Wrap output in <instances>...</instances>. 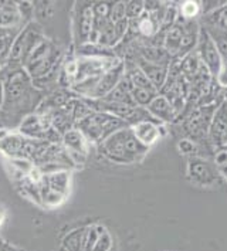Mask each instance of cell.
I'll list each match as a JSON object with an SVG mask.
<instances>
[{
    "label": "cell",
    "mask_w": 227,
    "mask_h": 251,
    "mask_svg": "<svg viewBox=\"0 0 227 251\" xmlns=\"http://www.w3.org/2000/svg\"><path fill=\"white\" fill-rule=\"evenodd\" d=\"M36 93L40 91L33 85V79L27 74L26 70L23 67H16L3 78L1 111L9 114H17L31 109Z\"/></svg>",
    "instance_id": "obj_1"
},
{
    "label": "cell",
    "mask_w": 227,
    "mask_h": 251,
    "mask_svg": "<svg viewBox=\"0 0 227 251\" xmlns=\"http://www.w3.org/2000/svg\"><path fill=\"white\" fill-rule=\"evenodd\" d=\"M61 49L54 41L44 37V40L36 47V50L27 58L23 68L26 70L31 79L58 75L61 70Z\"/></svg>",
    "instance_id": "obj_2"
},
{
    "label": "cell",
    "mask_w": 227,
    "mask_h": 251,
    "mask_svg": "<svg viewBox=\"0 0 227 251\" xmlns=\"http://www.w3.org/2000/svg\"><path fill=\"white\" fill-rule=\"evenodd\" d=\"M43 40H44V34L40 25L34 20L27 23L14 37L9 63H13L17 67L25 66L27 58L31 55V53L36 50V47Z\"/></svg>",
    "instance_id": "obj_3"
},
{
    "label": "cell",
    "mask_w": 227,
    "mask_h": 251,
    "mask_svg": "<svg viewBox=\"0 0 227 251\" xmlns=\"http://www.w3.org/2000/svg\"><path fill=\"white\" fill-rule=\"evenodd\" d=\"M111 118V114L91 111L85 118H82L76 124V128L87 138L88 142H100L102 141V128Z\"/></svg>",
    "instance_id": "obj_4"
},
{
    "label": "cell",
    "mask_w": 227,
    "mask_h": 251,
    "mask_svg": "<svg viewBox=\"0 0 227 251\" xmlns=\"http://www.w3.org/2000/svg\"><path fill=\"white\" fill-rule=\"evenodd\" d=\"M74 9H76V12H74L76 39L80 41V44H84V43H87L90 40L91 31H93V4H90V3H77V4H74Z\"/></svg>",
    "instance_id": "obj_5"
},
{
    "label": "cell",
    "mask_w": 227,
    "mask_h": 251,
    "mask_svg": "<svg viewBox=\"0 0 227 251\" xmlns=\"http://www.w3.org/2000/svg\"><path fill=\"white\" fill-rule=\"evenodd\" d=\"M50 128H51V122L49 117L40 115L37 112H31L22 119L20 126H19V133H22L27 139L44 141L46 132Z\"/></svg>",
    "instance_id": "obj_6"
},
{
    "label": "cell",
    "mask_w": 227,
    "mask_h": 251,
    "mask_svg": "<svg viewBox=\"0 0 227 251\" xmlns=\"http://www.w3.org/2000/svg\"><path fill=\"white\" fill-rule=\"evenodd\" d=\"M124 75H125V64L122 61H118L112 68H109L107 73H104L101 75V78L98 81V85L95 87L91 98H88V100L105 98L108 94L120 84V81L124 78Z\"/></svg>",
    "instance_id": "obj_7"
},
{
    "label": "cell",
    "mask_w": 227,
    "mask_h": 251,
    "mask_svg": "<svg viewBox=\"0 0 227 251\" xmlns=\"http://www.w3.org/2000/svg\"><path fill=\"white\" fill-rule=\"evenodd\" d=\"M199 49H201L202 60L204 61V66L207 67V70L213 75L217 77L220 73V68H222V58H220L217 47L214 44L213 39L210 37V34L207 33V30H202Z\"/></svg>",
    "instance_id": "obj_8"
},
{
    "label": "cell",
    "mask_w": 227,
    "mask_h": 251,
    "mask_svg": "<svg viewBox=\"0 0 227 251\" xmlns=\"http://www.w3.org/2000/svg\"><path fill=\"white\" fill-rule=\"evenodd\" d=\"M210 138L219 151L227 149V104H223L216 112L210 122Z\"/></svg>",
    "instance_id": "obj_9"
},
{
    "label": "cell",
    "mask_w": 227,
    "mask_h": 251,
    "mask_svg": "<svg viewBox=\"0 0 227 251\" xmlns=\"http://www.w3.org/2000/svg\"><path fill=\"white\" fill-rule=\"evenodd\" d=\"M26 139L22 133L0 129V152L9 158H22Z\"/></svg>",
    "instance_id": "obj_10"
},
{
    "label": "cell",
    "mask_w": 227,
    "mask_h": 251,
    "mask_svg": "<svg viewBox=\"0 0 227 251\" xmlns=\"http://www.w3.org/2000/svg\"><path fill=\"white\" fill-rule=\"evenodd\" d=\"M131 129L134 132L135 138L147 148L153 145L160 138L159 125L158 122H153V121H144V122L135 124L131 126Z\"/></svg>",
    "instance_id": "obj_11"
},
{
    "label": "cell",
    "mask_w": 227,
    "mask_h": 251,
    "mask_svg": "<svg viewBox=\"0 0 227 251\" xmlns=\"http://www.w3.org/2000/svg\"><path fill=\"white\" fill-rule=\"evenodd\" d=\"M187 172H189V176L192 177V180H195L201 185H210L216 179L213 168L207 162H203L201 159H195V160L189 162Z\"/></svg>",
    "instance_id": "obj_12"
},
{
    "label": "cell",
    "mask_w": 227,
    "mask_h": 251,
    "mask_svg": "<svg viewBox=\"0 0 227 251\" xmlns=\"http://www.w3.org/2000/svg\"><path fill=\"white\" fill-rule=\"evenodd\" d=\"M148 112L156 119L158 122L163 121V122H171L175 118L176 111L174 109V106L171 104V101L163 97V95H156L151 104L147 106Z\"/></svg>",
    "instance_id": "obj_13"
},
{
    "label": "cell",
    "mask_w": 227,
    "mask_h": 251,
    "mask_svg": "<svg viewBox=\"0 0 227 251\" xmlns=\"http://www.w3.org/2000/svg\"><path fill=\"white\" fill-rule=\"evenodd\" d=\"M61 144L67 151L78 152V153H84V155H87V152H88L87 151L88 141L76 126L61 135Z\"/></svg>",
    "instance_id": "obj_14"
},
{
    "label": "cell",
    "mask_w": 227,
    "mask_h": 251,
    "mask_svg": "<svg viewBox=\"0 0 227 251\" xmlns=\"http://www.w3.org/2000/svg\"><path fill=\"white\" fill-rule=\"evenodd\" d=\"M0 26L3 27H25L22 16L19 13L17 3L0 1Z\"/></svg>",
    "instance_id": "obj_15"
},
{
    "label": "cell",
    "mask_w": 227,
    "mask_h": 251,
    "mask_svg": "<svg viewBox=\"0 0 227 251\" xmlns=\"http://www.w3.org/2000/svg\"><path fill=\"white\" fill-rule=\"evenodd\" d=\"M43 180L47 183V186L61 195L67 196L71 183V171H61V172L51 173V175H43Z\"/></svg>",
    "instance_id": "obj_16"
},
{
    "label": "cell",
    "mask_w": 227,
    "mask_h": 251,
    "mask_svg": "<svg viewBox=\"0 0 227 251\" xmlns=\"http://www.w3.org/2000/svg\"><path fill=\"white\" fill-rule=\"evenodd\" d=\"M139 68L145 73V75L148 77V79L152 82V85L156 88L162 87L166 81V77H168V70L166 67L158 66V64H152V63H148L145 60H141L139 63Z\"/></svg>",
    "instance_id": "obj_17"
},
{
    "label": "cell",
    "mask_w": 227,
    "mask_h": 251,
    "mask_svg": "<svg viewBox=\"0 0 227 251\" xmlns=\"http://www.w3.org/2000/svg\"><path fill=\"white\" fill-rule=\"evenodd\" d=\"M78 57H90V58H114V51L109 47H104L95 43H84L77 46Z\"/></svg>",
    "instance_id": "obj_18"
},
{
    "label": "cell",
    "mask_w": 227,
    "mask_h": 251,
    "mask_svg": "<svg viewBox=\"0 0 227 251\" xmlns=\"http://www.w3.org/2000/svg\"><path fill=\"white\" fill-rule=\"evenodd\" d=\"M84 233L85 227L68 231L61 240V249L66 251H84Z\"/></svg>",
    "instance_id": "obj_19"
},
{
    "label": "cell",
    "mask_w": 227,
    "mask_h": 251,
    "mask_svg": "<svg viewBox=\"0 0 227 251\" xmlns=\"http://www.w3.org/2000/svg\"><path fill=\"white\" fill-rule=\"evenodd\" d=\"M182 41H180V49H179V55H185L192 50L195 46L196 39H198V30L193 23H187L182 26Z\"/></svg>",
    "instance_id": "obj_20"
},
{
    "label": "cell",
    "mask_w": 227,
    "mask_h": 251,
    "mask_svg": "<svg viewBox=\"0 0 227 251\" xmlns=\"http://www.w3.org/2000/svg\"><path fill=\"white\" fill-rule=\"evenodd\" d=\"M182 26L175 25L171 27V30L166 34L165 39V50L169 54H179V49H180V41H182Z\"/></svg>",
    "instance_id": "obj_21"
},
{
    "label": "cell",
    "mask_w": 227,
    "mask_h": 251,
    "mask_svg": "<svg viewBox=\"0 0 227 251\" xmlns=\"http://www.w3.org/2000/svg\"><path fill=\"white\" fill-rule=\"evenodd\" d=\"M126 77L129 78V81H131V84H132L134 88H141V90H147V91L156 93V88L152 85V82L148 79V77L145 75V73H144L139 67L134 68Z\"/></svg>",
    "instance_id": "obj_22"
},
{
    "label": "cell",
    "mask_w": 227,
    "mask_h": 251,
    "mask_svg": "<svg viewBox=\"0 0 227 251\" xmlns=\"http://www.w3.org/2000/svg\"><path fill=\"white\" fill-rule=\"evenodd\" d=\"M136 22V30L142 34V36H147L151 37L156 33L158 26H156V22L153 20V17L151 14H142Z\"/></svg>",
    "instance_id": "obj_23"
},
{
    "label": "cell",
    "mask_w": 227,
    "mask_h": 251,
    "mask_svg": "<svg viewBox=\"0 0 227 251\" xmlns=\"http://www.w3.org/2000/svg\"><path fill=\"white\" fill-rule=\"evenodd\" d=\"M105 230L104 226H88L85 227V233H84V251H93L94 246L97 243V240L100 237V234Z\"/></svg>",
    "instance_id": "obj_24"
},
{
    "label": "cell",
    "mask_w": 227,
    "mask_h": 251,
    "mask_svg": "<svg viewBox=\"0 0 227 251\" xmlns=\"http://www.w3.org/2000/svg\"><path fill=\"white\" fill-rule=\"evenodd\" d=\"M54 7H55V4L50 3V1L34 3V17H36V22L40 25V22H44V20L50 19L54 14Z\"/></svg>",
    "instance_id": "obj_25"
},
{
    "label": "cell",
    "mask_w": 227,
    "mask_h": 251,
    "mask_svg": "<svg viewBox=\"0 0 227 251\" xmlns=\"http://www.w3.org/2000/svg\"><path fill=\"white\" fill-rule=\"evenodd\" d=\"M132 100L136 104V106H148L151 104V101L156 97V93L152 91H147V90H141V88H132L131 91Z\"/></svg>",
    "instance_id": "obj_26"
},
{
    "label": "cell",
    "mask_w": 227,
    "mask_h": 251,
    "mask_svg": "<svg viewBox=\"0 0 227 251\" xmlns=\"http://www.w3.org/2000/svg\"><path fill=\"white\" fill-rule=\"evenodd\" d=\"M126 19V3L125 1H117L111 3V10H109V20L112 23H118L121 20Z\"/></svg>",
    "instance_id": "obj_27"
},
{
    "label": "cell",
    "mask_w": 227,
    "mask_h": 251,
    "mask_svg": "<svg viewBox=\"0 0 227 251\" xmlns=\"http://www.w3.org/2000/svg\"><path fill=\"white\" fill-rule=\"evenodd\" d=\"M209 20L212 22V25H213L214 27H217V28H220L222 31L227 33V6L219 9L217 12H214V13L209 17Z\"/></svg>",
    "instance_id": "obj_28"
},
{
    "label": "cell",
    "mask_w": 227,
    "mask_h": 251,
    "mask_svg": "<svg viewBox=\"0 0 227 251\" xmlns=\"http://www.w3.org/2000/svg\"><path fill=\"white\" fill-rule=\"evenodd\" d=\"M145 10L144 1H128L126 3V19L128 20H138Z\"/></svg>",
    "instance_id": "obj_29"
},
{
    "label": "cell",
    "mask_w": 227,
    "mask_h": 251,
    "mask_svg": "<svg viewBox=\"0 0 227 251\" xmlns=\"http://www.w3.org/2000/svg\"><path fill=\"white\" fill-rule=\"evenodd\" d=\"M17 7H19V13L22 16V20L25 25L33 22V19H34V3L33 1L17 3Z\"/></svg>",
    "instance_id": "obj_30"
},
{
    "label": "cell",
    "mask_w": 227,
    "mask_h": 251,
    "mask_svg": "<svg viewBox=\"0 0 227 251\" xmlns=\"http://www.w3.org/2000/svg\"><path fill=\"white\" fill-rule=\"evenodd\" d=\"M112 247V240H111V236L108 233L107 230H104L100 237L97 240L95 246H94L93 251H109Z\"/></svg>",
    "instance_id": "obj_31"
},
{
    "label": "cell",
    "mask_w": 227,
    "mask_h": 251,
    "mask_svg": "<svg viewBox=\"0 0 227 251\" xmlns=\"http://www.w3.org/2000/svg\"><path fill=\"white\" fill-rule=\"evenodd\" d=\"M109 10H111V3H94L93 4V13L94 17L97 19H109Z\"/></svg>",
    "instance_id": "obj_32"
},
{
    "label": "cell",
    "mask_w": 227,
    "mask_h": 251,
    "mask_svg": "<svg viewBox=\"0 0 227 251\" xmlns=\"http://www.w3.org/2000/svg\"><path fill=\"white\" fill-rule=\"evenodd\" d=\"M13 41H14V37L0 40V63H1V61H9V57H10V51H12V44H13Z\"/></svg>",
    "instance_id": "obj_33"
},
{
    "label": "cell",
    "mask_w": 227,
    "mask_h": 251,
    "mask_svg": "<svg viewBox=\"0 0 227 251\" xmlns=\"http://www.w3.org/2000/svg\"><path fill=\"white\" fill-rule=\"evenodd\" d=\"M199 13V3L196 1H186L182 4V14L186 17H193Z\"/></svg>",
    "instance_id": "obj_34"
},
{
    "label": "cell",
    "mask_w": 227,
    "mask_h": 251,
    "mask_svg": "<svg viewBox=\"0 0 227 251\" xmlns=\"http://www.w3.org/2000/svg\"><path fill=\"white\" fill-rule=\"evenodd\" d=\"M23 27H3L0 26V40L16 37Z\"/></svg>",
    "instance_id": "obj_35"
},
{
    "label": "cell",
    "mask_w": 227,
    "mask_h": 251,
    "mask_svg": "<svg viewBox=\"0 0 227 251\" xmlns=\"http://www.w3.org/2000/svg\"><path fill=\"white\" fill-rule=\"evenodd\" d=\"M177 146H179V151H180L182 153H185V155L192 153V152L195 151V144H193L192 141H189V139H182V141H179Z\"/></svg>",
    "instance_id": "obj_36"
},
{
    "label": "cell",
    "mask_w": 227,
    "mask_h": 251,
    "mask_svg": "<svg viewBox=\"0 0 227 251\" xmlns=\"http://www.w3.org/2000/svg\"><path fill=\"white\" fill-rule=\"evenodd\" d=\"M216 163L223 166V168H227V149L219 151V153L216 156Z\"/></svg>",
    "instance_id": "obj_37"
},
{
    "label": "cell",
    "mask_w": 227,
    "mask_h": 251,
    "mask_svg": "<svg viewBox=\"0 0 227 251\" xmlns=\"http://www.w3.org/2000/svg\"><path fill=\"white\" fill-rule=\"evenodd\" d=\"M217 81H219L222 85H227V64H222L220 73H219V75H217Z\"/></svg>",
    "instance_id": "obj_38"
},
{
    "label": "cell",
    "mask_w": 227,
    "mask_h": 251,
    "mask_svg": "<svg viewBox=\"0 0 227 251\" xmlns=\"http://www.w3.org/2000/svg\"><path fill=\"white\" fill-rule=\"evenodd\" d=\"M1 101H3V79H0V109H1Z\"/></svg>",
    "instance_id": "obj_39"
},
{
    "label": "cell",
    "mask_w": 227,
    "mask_h": 251,
    "mask_svg": "<svg viewBox=\"0 0 227 251\" xmlns=\"http://www.w3.org/2000/svg\"><path fill=\"white\" fill-rule=\"evenodd\" d=\"M3 223V213H0V225Z\"/></svg>",
    "instance_id": "obj_40"
},
{
    "label": "cell",
    "mask_w": 227,
    "mask_h": 251,
    "mask_svg": "<svg viewBox=\"0 0 227 251\" xmlns=\"http://www.w3.org/2000/svg\"><path fill=\"white\" fill-rule=\"evenodd\" d=\"M223 173H225V176H226V179H227V168H225V169H223Z\"/></svg>",
    "instance_id": "obj_41"
},
{
    "label": "cell",
    "mask_w": 227,
    "mask_h": 251,
    "mask_svg": "<svg viewBox=\"0 0 227 251\" xmlns=\"http://www.w3.org/2000/svg\"><path fill=\"white\" fill-rule=\"evenodd\" d=\"M60 251H66V250H64V249H61V247H60Z\"/></svg>",
    "instance_id": "obj_42"
}]
</instances>
